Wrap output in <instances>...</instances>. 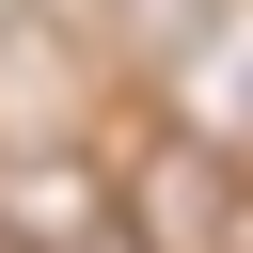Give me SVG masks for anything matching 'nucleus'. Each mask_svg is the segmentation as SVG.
I'll return each mask as SVG.
<instances>
[{"instance_id":"1","label":"nucleus","mask_w":253,"mask_h":253,"mask_svg":"<svg viewBox=\"0 0 253 253\" xmlns=\"http://www.w3.org/2000/svg\"><path fill=\"white\" fill-rule=\"evenodd\" d=\"M0 221H16V253H142L126 206H111V174H95L79 142H47V126L0 142Z\"/></svg>"},{"instance_id":"2","label":"nucleus","mask_w":253,"mask_h":253,"mask_svg":"<svg viewBox=\"0 0 253 253\" xmlns=\"http://www.w3.org/2000/svg\"><path fill=\"white\" fill-rule=\"evenodd\" d=\"M190 32H206V0H126V47H142V63H174Z\"/></svg>"},{"instance_id":"3","label":"nucleus","mask_w":253,"mask_h":253,"mask_svg":"<svg viewBox=\"0 0 253 253\" xmlns=\"http://www.w3.org/2000/svg\"><path fill=\"white\" fill-rule=\"evenodd\" d=\"M0 253H16V221H0Z\"/></svg>"}]
</instances>
